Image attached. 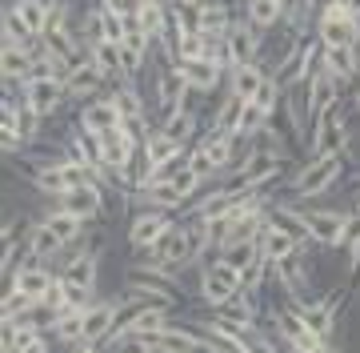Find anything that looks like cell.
<instances>
[{
    "mask_svg": "<svg viewBox=\"0 0 360 353\" xmlns=\"http://www.w3.org/2000/svg\"><path fill=\"white\" fill-rule=\"evenodd\" d=\"M345 165H348V153L309 157L292 177H288V193H292V201L296 205H304V201H316V197L333 193V185L345 177Z\"/></svg>",
    "mask_w": 360,
    "mask_h": 353,
    "instance_id": "6da1fadb",
    "label": "cell"
},
{
    "mask_svg": "<svg viewBox=\"0 0 360 353\" xmlns=\"http://www.w3.org/2000/svg\"><path fill=\"white\" fill-rule=\"evenodd\" d=\"M240 289H245V285H240V273H236L229 261L212 257V261L196 265V297L205 301L208 309H217V305L232 301Z\"/></svg>",
    "mask_w": 360,
    "mask_h": 353,
    "instance_id": "7a4b0ae2",
    "label": "cell"
},
{
    "mask_svg": "<svg viewBox=\"0 0 360 353\" xmlns=\"http://www.w3.org/2000/svg\"><path fill=\"white\" fill-rule=\"evenodd\" d=\"M352 149V125H348V109L333 105L316 125H312L309 157H324V153H348Z\"/></svg>",
    "mask_w": 360,
    "mask_h": 353,
    "instance_id": "3957f363",
    "label": "cell"
},
{
    "mask_svg": "<svg viewBox=\"0 0 360 353\" xmlns=\"http://www.w3.org/2000/svg\"><path fill=\"white\" fill-rule=\"evenodd\" d=\"M176 225V213H165V209H132L129 217V249L136 257L153 253L156 241Z\"/></svg>",
    "mask_w": 360,
    "mask_h": 353,
    "instance_id": "277c9868",
    "label": "cell"
},
{
    "mask_svg": "<svg viewBox=\"0 0 360 353\" xmlns=\"http://www.w3.org/2000/svg\"><path fill=\"white\" fill-rule=\"evenodd\" d=\"M65 89H68V101H80V105H84V101H96V97H104V92H112V80L92 65V56H84L80 65L68 68Z\"/></svg>",
    "mask_w": 360,
    "mask_h": 353,
    "instance_id": "5b68a950",
    "label": "cell"
},
{
    "mask_svg": "<svg viewBox=\"0 0 360 353\" xmlns=\"http://www.w3.org/2000/svg\"><path fill=\"white\" fill-rule=\"evenodd\" d=\"M172 68H176L180 80L193 89V97H212L220 85H229L224 68H220L217 61H208V56H200V61H176Z\"/></svg>",
    "mask_w": 360,
    "mask_h": 353,
    "instance_id": "8992f818",
    "label": "cell"
},
{
    "mask_svg": "<svg viewBox=\"0 0 360 353\" xmlns=\"http://www.w3.org/2000/svg\"><path fill=\"white\" fill-rule=\"evenodd\" d=\"M229 53H232L236 65H257L260 53H264V32H260L245 13L236 16L232 28H229Z\"/></svg>",
    "mask_w": 360,
    "mask_h": 353,
    "instance_id": "52a82bcc",
    "label": "cell"
},
{
    "mask_svg": "<svg viewBox=\"0 0 360 353\" xmlns=\"http://www.w3.org/2000/svg\"><path fill=\"white\" fill-rule=\"evenodd\" d=\"M124 297L136 301V305H165V309H176L180 305L176 285L156 281V277H144V273H129V281H124Z\"/></svg>",
    "mask_w": 360,
    "mask_h": 353,
    "instance_id": "ba28073f",
    "label": "cell"
},
{
    "mask_svg": "<svg viewBox=\"0 0 360 353\" xmlns=\"http://www.w3.org/2000/svg\"><path fill=\"white\" fill-rule=\"evenodd\" d=\"M77 125H80V129L101 132V137H108V132H116L120 125H124V117H120V109H116L112 92H104V97L84 101V105L77 109Z\"/></svg>",
    "mask_w": 360,
    "mask_h": 353,
    "instance_id": "9c48e42d",
    "label": "cell"
},
{
    "mask_svg": "<svg viewBox=\"0 0 360 353\" xmlns=\"http://www.w3.org/2000/svg\"><path fill=\"white\" fill-rule=\"evenodd\" d=\"M20 97H25V101L37 109L44 120H52L60 109L68 105V89H65V80H60V77H56V80H25Z\"/></svg>",
    "mask_w": 360,
    "mask_h": 353,
    "instance_id": "30bf717a",
    "label": "cell"
},
{
    "mask_svg": "<svg viewBox=\"0 0 360 353\" xmlns=\"http://www.w3.org/2000/svg\"><path fill=\"white\" fill-rule=\"evenodd\" d=\"M304 213H309V237H312V245H316V249H340L348 213H340V209H304Z\"/></svg>",
    "mask_w": 360,
    "mask_h": 353,
    "instance_id": "8fae6325",
    "label": "cell"
},
{
    "mask_svg": "<svg viewBox=\"0 0 360 353\" xmlns=\"http://www.w3.org/2000/svg\"><path fill=\"white\" fill-rule=\"evenodd\" d=\"M56 205H60L65 213H72V217H80V221H89V225L108 213V201H104L101 185H80V189H68Z\"/></svg>",
    "mask_w": 360,
    "mask_h": 353,
    "instance_id": "7c38bea8",
    "label": "cell"
},
{
    "mask_svg": "<svg viewBox=\"0 0 360 353\" xmlns=\"http://www.w3.org/2000/svg\"><path fill=\"white\" fill-rule=\"evenodd\" d=\"M52 281H56V269H52V265H44V261H32V257H28V261L13 273V281H8V285L20 289V293H28L32 301H44V293L52 289Z\"/></svg>",
    "mask_w": 360,
    "mask_h": 353,
    "instance_id": "4fadbf2b",
    "label": "cell"
},
{
    "mask_svg": "<svg viewBox=\"0 0 360 353\" xmlns=\"http://www.w3.org/2000/svg\"><path fill=\"white\" fill-rule=\"evenodd\" d=\"M269 221L281 225L284 233H292L304 249L312 245V237H309V213L300 209L296 201H269Z\"/></svg>",
    "mask_w": 360,
    "mask_h": 353,
    "instance_id": "5bb4252c",
    "label": "cell"
},
{
    "mask_svg": "<svg viewBox=\"0 0 360 353\" xmlns=\"http://www.w3.org/2000/svg\"><path fill=\"white\" fill-rule=\"evenodd\" d=\"M160 132L172 137L180 149H193V144L205 137V132H200V113H196V109H176V113L160 117Z\"/></svg>",
    "mask_w": 360,
    "mask_h": 353,
    "instance_id": "9a60e30c",
    "label": "cell"
},
{
    "mask_svg": "<svg viewBox=\"0 0 360 353\" xmlns=\"http://www.w3.org/2000/svg\"><path fill=\"white\" fill-rule=\"evenodd\" d=\"M257 245H260V257H264V261H272V265L288 261V257H292L296 249H304V245H300V241H296L292 233H284L281 225H272V221L264 225V229H260Z\"/></svg>",
    "mask_w": 360,
    "mask_h": 353,
    "instance_id": "2e32d148",
    "label": "cell"
},
{
    "mask_svg": "<svg viewBox=\"0 0 360 353\" xmlns=\"http://www.w3.org/2000/svg\"><path fill=\"white\" fill-rule=\"evenodd\" d=\"M40 221H44V225L52 229V233L60 237V245H65V249L80 245V241L89 237V221H80V217L65 213L60 205H52V209H44V213H40Z\"/></svg>",
    "mask_w": 360,
    "mask_h": 353,
    "instance_id": "e0dca14e",
    "label": "cell"
},
{
    "mask_svg": "<svg viewBox=\"0 0 360 353\" xmlns=\"http://www.w3.org/2000/svg\"><path fill=\"white\" fill-rule=\"evenodd\" d=\"M248 101H240L236 92L224 89V97L217 101V109H212V117H208V132H224V137H232L236 132V120H240V113H245Z\"/></svg>",
    "mask_w": 360,
    "mask_h": 353,
    "instance_id": "ac0fdd59",
    "label": "cell"
},
{
    "mask_svg": "<svg viewBox=\"0 0 360 353\" xmlns=\"http://www.w3.org/2000/svg\"><path fill=\"white\" fill-rule=\"evenodd\" d=\"M4 8H13V13L25 20L28 32H32L37 40H44V32H49V16H52L49 0H13V4H4Z\"/></svg>",
    "mask_w": 360,
    "mask_h": 353,
    "instance_id": "d6986e66",
    "label": "cell"
},
{
    "mask_svg": "<svg viewBox=\"0 0 360 353\" xmlns=\"http://www.w3.org/2000/svg\"><path fill=\"white\" fill-rule=\"evenodd\" d=\"M264 80H269V77H264V68H260V65H236V68L229 73V85H224V89L236 92L240 101H252Z\"/></svg>",
    "mask_w": 360,
    "mask_h": 353,
    "instance_id": "ffe728a7",
    "label": "cell"
},
{
    "mask_svg": "<svg viewBox=\"0 0 360 353\" xmlns=\"http://www.w3.org/2000/svg\"><path fill=\"white\" fill-rule=\"evenodd\" d=\"M0 77L8 85H25L32 77V49H0Z\"/></svg>",
    "mask_w": 360,
    "mask_h": 353,
    "instance_id": "44dd1931",
    "label": "cell"
},
{
    "mask_svg": "<svg viewBox=\"0 0 360 353\" xmlns=\"http://www.w3.org/2000/svg\"><path fill=\"white\" fill-rule=\"evenodd\" d=\"M245 16L260 32H272V28L284 25V4L281 0H245Z\"/></svg>",
    "mask_w": 360,
    "mask_h": 353,
    "instance_id": "7402d4cb",
    "label": "cell"
},
{
    "mask_svg": "<svg viewBox=\"0 0 360 353\" xmlns=\"http://www.w3.org/2000/svg\"><path fill=\"white\" fill-rule=\"evenodd\" d=\"M104 40V4H84V13H80V44H84V53H92L96 44Z\"/></svg>",
    "mask_w": 360,
    "mask_h": 353,
    "instance_id": "603a6c76",
    "label": "cell"
},
{
    "mask_svg": "<svg viewBox=\"0 0 360 353\" xmlns=\"http://www.w3.org/2000/svg\"><path fill=\"white\" fill-rule=\"evenodd\" d=\"M0 28H4V37H0V40H4V49H32V44H37V37L28 32L25 20H20L13 8H4V13H0Z\"/></svg>",
    "mask_w": 360,
    "mask_h": 353,
    "instance_id": "cb8c5ba5",
    "label": "cell"
},
{
    "mask_svg": "<svg viewBox=\"0 0 360 353\" xmlns=\"http://www.w3.org/2000/svg\"><path fill=\"white\" fill-rule=\"evenodd\" d=\"M132 20H136V25H141L153 40H160V37H165V28H168V4H144Z\"/></svg>",
    "mask_w": 360,
    "mask_h": 353,
    "instance_id": "d4e9b609",
    "label": "cell"
},
{
    "mask_svg": "<svg viewBox=\"0 0 360 353\" xmlns=\"http://www.w3.org/2000/svg\"><path fill=\"white\" fill-rule=\"evenodd\" d=\"M269 281H272V261H264V257H257L248 269H240V285H245V293H264Z\"/></svg>",
    "mask_w": 360,
    "mask_h": 353,
    "instance_id": "484cf974",
    "label": "cell"
},
{
    "mask_svg": "<svg viewBox=\"0 0 360 353\" xmlns=\"http://www.w3.org/2000/svg\"><path fill=\"white\" fill-rule=\"evenodd\" d=\"M257 257H260V245H257V241H240V245H229L224 253H220V261H229L236 273H240V269H248Z\"/></svg>",
    "mask_w": 360,
    "mask_h": 353,
    "instance_id": "4316f807",
    "label": "cell"
},
{
    "mask_svg": "<svg viewBox=\"0 0 360 353\" xmlns=\"http://www.w3.org/2000/svg\"><path fill=\"white\" fill-rule=\"evenodd\" d=\"M144 149H148V157H153L156 165H165V161H172V157H176V153H180V144L172 141V137H165V132H160V129L153 132V141L144 144Z\"/></svg>",
    "mask_w": 360,
    "mask_h": 353,
    "instance_id": "83f0119b",
    "label": "cell"
},
{
    "mask_svg": "<svg viewBox=\"0 0 360 353\" xmlns=\"http://www.w3.org/2000/svg\"><path fill=\"white\" fill-rule=\"evenodd\" d=\"M340 249H345V253H356V249H360V213H352V209H348L345 241H340Z\"/></svg>",
    "mask_w": 360,
    "mask_h": 353,
    "instance_id": "f1b7e54d",
    "label": "cell"
},
{
    "mask_svg": "<svg viewBox=\"0 0 360 353\" xmlns=\"http://www.w3.org/2000/svg\"><path fill=\"white\" fill-rule=\"evenodd\" d=\"M104 8H116V13H124V16H136L144 8V0H101Z\"/></svg>",
    "mask_w": 360,
    "mask_h": 353,
    "instance_id": "f546056e",
    "label": "cell"
},
{
    "mask_svg": "<svg viewBox=\"0 0 360 353\" xmlns=\"http://www.w3.org/2000/svg\"><path fill=\"white\" fill-rule=\"evenodd\" d=\"M348 109H352V113L360 117V80L352 85V92H348Z\"/></svg>",
    "mask_w": 360,
    "mask_h": 353,
    "instance_id": "4dcf8cb0",
    "label": "cell"
},
{
    "mask_svg": "<svg viewBox=\"0 0 360 353\" xmlns=\"http://www.w3.org/2000/svg\"><path fill=\"white\" fill-rule=\"evenodd\" d=\"M68 353H108V349H104V345H89V341H84V345H77V349H68Z\"/></svg>",
    "mask_w": 360,
    "mask_h": 353,
    "instance_id": "1f68e13d",
    "label": "cell"
},
{
    "mask_svg": "<svg viewBox=\"0 0 360 353\" xmlns=\"http://www.w3.org/2000/svg\"><path fill=\"white\" fill-rule=\"evenodd\" d=\"M340 4H345V8H348V16H352V20H356V16H360V0H340Z\"/></svg>",
    "mask_w": 360,
    "mask_h": 353,
    "instance_id": "d6a6232c",
    "label": "cell"
},
{
    "mask_svg": "<svg viewBox=\"0 0 360 353\" xmlns=\"http://www.w3.org/2000/svg\"><path fill=\"white\" fill-rule=\"evenodd\" d=\"M352 213H360V189H356V205H352Z\"/></svg>",
    "mask_w": 360,
    "mask_h": 353,
    "instance_id": "836d02e7",
    "label": "cell"
},
{
    "mask_svg": "<svg viewBox=\"0 0 360 353\" xmlns=\"http://www.w3.org/2000/svg\"><path fill=\"white\" fill-rule=\"evenodd\" d=\"M144 4H168V0H144Z\"/></svg>",
    "mask_w": 360,
    "mask_h": 353,
    "instance_id": "e575fe53",
    "label": "cell"
},
{
    "mask_svg": "<svg viewBox=\"0 0 360 353\" xmlns=\"http://www.w3.org/2000/svg\"><path fill=\"white\" fill-rule=\"evenodd\" d=\"M356 32H360V16H356Z\"/></svg>",
    "mask_w": 360,
    "mask_h": 353,
    "instance_id": "d590c367",
    "label": "cell"
},
{
    "mask_svg": "<svg viewBox=\"0 0 360 353\" xmlns=\"http://www.w3.org/2000/svg\"><path fill=\"white\" fill-rule=\"evenodd\" d=\"M356 189H360V177H356Z\"/></svg>",
    "mask_w": 360,
    "mask_h": 353,
    "instance_id": "8d00e7d4",
    "label": "cell"
}]
</instances>
